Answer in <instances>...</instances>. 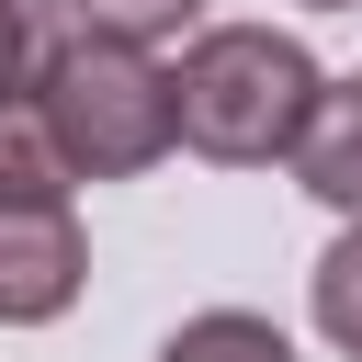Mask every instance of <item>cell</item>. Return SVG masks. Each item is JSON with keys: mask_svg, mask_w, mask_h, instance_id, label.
<instances>
[{"mask_svg": "<svg viewBox=\"0 0 362 362\" xmlns=\"http://www.w3.org/2000/svg\"><path fill=\"white\" fill-rule=\"evenodd\" d=\"M181 79V147L226 158V170H260V158H294L305 113H317V57L272 23H215L192 34V57L170 68Z\"/></svg>", "mask_w": 362, "mask_h": 362, "instance_id": "cell-1", "label": "cell"}, {"mask_svg": "<svg viewBox=\"0 0 362 362\" xmlns=\"http://www.w3.org/2000/svg\"><path fill=\"white\" fill-rule=\"evenodd\" d=\"M45 113H57L79 181H136L181 147V79L147 68V45H124V34H68V57L45 79Z\"/></svg>", "mask_w": 362, "mask_h": 362, "instance_id": "cell-2", "label": "cell"}, {"mask_svg": "<svg viewBox=\"0 0 362 362\" xmlns=\"http://www.w3.org/2000/svg\"><path fill=\"white\" fill-rule=\"evenodd\" d=\"M79 283H90L79 215H68V204H23V192H0V328H45V317H68Z\"/></svg>", "mask_w": 362, "mask_h": 362, "instance_id": "cell-3", "label": "cell"}, {"mask_svg": "<svg viewBox=\"0 0 362 362\" xmlns=\"http://www.w3.org/2000/svg\"><path fill=\"white\" fill-rule=\"evenodd\" d=\"M294 181H305L317 204L362 215V79H328V90H317V113H305V136H294Z\"/></svg>", "mask_w": 362, "mask_h": 362, "instance_id": "cell-4", "label": "cell"}, {"mask_svg": "<svg viewBox=\"0 0 362 362\" xmlns=\"http://www.w3.org/2000/svg\"><path fill=\"white\" fill-rule=\"evenodd\" d=\"M0 192H23V204H68V192H79V158H68L45 90L0 102Z\"/></svg>", "mask_w": 362, "mask_h": 362, "instance_id": "cell-5", "label": "cell"}, {"mask_svg": "<svg viewBox=\"0 0 362 362\" xmlns=\"http://www.w3.org/2000/svg\"><path fill=\"white\" fill-rule=\"evenodd\" d=\"M68 57V0H0V102L45 90Z\"/></svg>", "mask_w": 362, "mask_h": 362, "instance_id": "cell-6", "label": "cell"}, {"mask_svg": "<svg viewBox=\"0 0 362 362\" xmlns=\"http://www.w3.org/2000/svg\"><path fill=\"white\" fill-rule=\"evenodd\" d=\"M158 362H294V339H283L272 317H249V305H204V317L170 328Z\"/></svg>", "mask_w": 362, "mask_h": 362, "instance_id": "cell-7", "label": "cell"}, {"mask_svg": "<svg viewBox=\"0 0 362 362\" xmlns=\"http://www.w3.org/2000/svg\"><path fill=\"white\" fill-rule=\"evenodd\" d=\"M305 305H317V328H328V339H339V351L362 362V215H351V226H339V249L317 260Z\"/></svg>", "mask_w": 362, "mask_h": 362, "instance_id": "cell-8", "label": "cell"}, {"mask_svg": "<svg viewBox=\"0 0 362 362\" xmlns=\"http://www.w3.org/2000/svg\"><path fill=\"white\" fill-rule=\"evenodd\" d=\"M204 0H68V23L79 34H124V45H158V34H181Z\"/></svg>", "mask_w": 362, "mask_h": 362, "instance_id": "cell-9", "label": "cell"}, {"mask_svg": "<svg viewBox=\"0 0 362 362\" xmlns=\"http://www.w3.org/2000/svg\"><path fill=\"white\" fill-rule=\"evenodd\" d=\"M305 11H362V0H305Z\"/></svg>", "mask_w": 362, "mask_h": 362, "instance_id": "cell-10", "label": "cell"}]
</instances>
